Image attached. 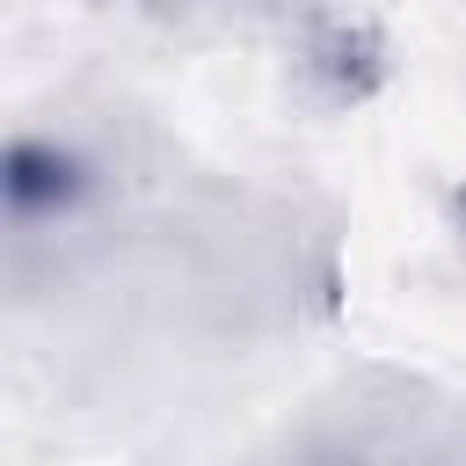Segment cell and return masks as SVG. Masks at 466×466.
<instances>
[{
	"label": "cell",
	"instance_id": "6da1fadb",
	"mask_svg": "<svg viewBox=\"0 0 466 466\" xmlns=\"http://www.w3.org/2000/svg\"><path fill=\"white\" fill-rule=\"evenodd\" d=\"M87 160L66 146V138H36V131H15L7 138V167H0V197H7V226L15 233H36L51 218H66L80 197H87Z\"/></svg>",
	"mask_w": 466,
	"mask_h": 466
}]
</instances>
